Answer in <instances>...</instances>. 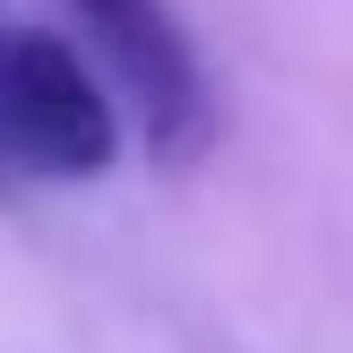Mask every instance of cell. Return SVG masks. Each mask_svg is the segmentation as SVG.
I'll use <instances>...</instances> for the list:
<instances>
[{"label":"cell","mask_w":353,"mask_h":353,"mask_svg":"<svg viewBox=\"0 0 353 353\" xmlns=\"http://www.w3.org/2000/svg\"><path fill=\"white\" fill-rule=\"evenodd\" d=\"M0 52H9V26H0Z\"/></svg>","instance_id":"cell-3"},{"label":"cell","mask_w":353,"mask_h":353,"mask_svg":"<svg viewBox=\"0 0 353 353\" xmlns=\"http://www.w3.org/2000/svg\"><path fill=\"white\" fill-rule=\"evenodd\" d=\"M121 155V103L103 78L78 61L69 34H9L0 52V181L34 172V181H95Z\"/></svg>","instance_id":"cell-1"},{"label":"cell","mask_w":353,"mask_h":353,"mask_svg":"<svg viewBox=\"0 0 353 353\" xmlns=\"http://www.w3.org/2000/svg\"><path fill=\"white\" fill-rule=\"evenodd\" d=\"M112 61L121 112L138 121V147L155 164H199L216 147V86H207L199 52H190L172 0H69Z\"/></svg>","instance_id":"cell-2"}]
</instances>
